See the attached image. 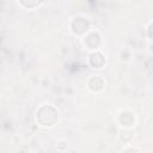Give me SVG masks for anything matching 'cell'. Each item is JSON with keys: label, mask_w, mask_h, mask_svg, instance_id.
<instances>
[{"label": "cell", "mask_w": 153, "mask_h": 153, "mask_svg": "<svg viewBox=\"0 0 153 153\" xmlns=\"http://www.w3.org/2000/svg\"><path fill=\"white\" fill-rule=\"evenodd\" d=\"M25 6H27V7H33V6H36V5H38L42 0H20Z\"/></svg>", "instance_id": "6da1fadb"}]
</instances>
